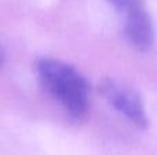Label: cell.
<instances>
[{
  "label": "cell",
  "instance_id": "1",
  "mask_svg": "<svg viewBox=\"0 0 157 155\" xmlns=\"http://www.w3.org/2000/svg\"><path fill=\"white\" fill-rule=\"evenodd\" d=\"M35 73L44 92L63 110L69 120L83 122L90 113L91 87L75 66L55 58H39Z\"/></svg>",
  "mask_w": 157,
  "mask_h": 155
},
{
  "label": "cell",
  "instance_id": "2",
  "mask_svg": "<svg viewBox=\"0 0 157 155\" xmlns=\"http://www.w3.org/2000/svg\"><path fill=\"white\" fill-rule=\"evenodd\" d=\"M98 91L109 106L130 124L139 129L149 128V117L142 96L132 87L116 78L105 77L98 82Z\"/></svg>",
  "mask_w": 157,
  "mask_h": 155
},
{
  "label": "cell",
  "instance_id": "3",
  "mask_svg": "<svg viewBox=\"0 0 157 155\" xmlns=\"http://www.w3.org/2000/svg\"><path fill=\"white\" fill-rule=\"evenodd\" d=\"M106 3L112 8L116 10V13L120 16V21H123L135 8H138L141 4H144L145 0H106Z\"/></svg>",
  "mask_w": 157,
  "mask_h": 155
},
{
  "label": "cell",
  "instance_id": "4",
  "mask_svg": "<svg viewBox=\"0 0 157 155\" xmlns=\"http://www.w3.org/2000/svg\"><path fill=\"white\" fill-rule=\"evenodd\" d=\"M3 62H4V51H3L2 45H0V69L3 66Z\"/></svg>",
  "mask_w": 157,
  "mask_h": 155
}]
</instances>
